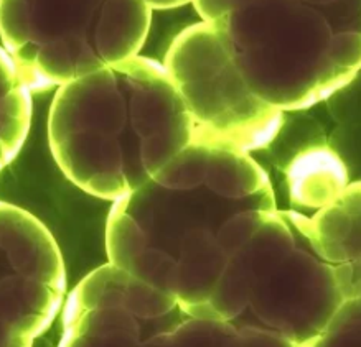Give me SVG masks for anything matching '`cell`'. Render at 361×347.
I'll list each match as a JSON object with an SVG mask.
<instances>
[{"mask_svg":"<svg viewBox=\"0 0 361 347\" xmlns=\"http://www.w3.org/2000/svg\"><path fill=\"white\" fill-rule=\"evenodd\" d=\"M106 0H0V38L32 92L106 66L94 33Z\"/></svg>","mask_w":361,"mask_h":347,"instance_id":"obj_4","label":"cell"},{"mask_svg":"<svg viewBox=\"0 0 361 347\" xmlns=\"http://www.w3.org/2000/svg\"><path fill=\"white\" fill-rule=\"evenodd\" d=\"M239 327L233 321H213L190 317L154 332L142 347H236Z\"/></svg>","mask_w":361,"mask_h":347,"instance_id":"obj_12","label":"cell"},{"mask_svg":"<svg viewBox=\"0 0 361 347\" xmlns=\"http://www.w3.org/2000/svg\"><path fill=\"white\" fill-rule=\"evenodd\" d=\"M331 267H334L336 285L345 300L361 298V257L353 262Z\"/></svg>","mask_w":361,"mask_h":347,"instance_id":"obj_16","label":"cell"},{"mask_svg":"<svg viewBox=\"0 0 361 347\" xmlns=\"http://www.w3.org/2000/svg\"><path fill=\"white\" fill-rule=\"evenodd\" d=\"M340 203L361 222V182L350 183L341 194Z\"/></svg>","mask_w":361,"mask_h":347,"instance_id":"obj_19","label":"cell"},{"mask_svg":"<svg viewBox=\"0 0 361 347\" xmlns=\"http://www.w3.org/2000/svg\"><path fill=\"white\" fill-rule=\"evenodd\" d=\"M192 4L203 22L226 27V20L233 8V0H192Z\"/></svg>","mask_w":361,"mask_h":347,"instance_id":"obj_18","label":"cell"},{"mask_svg":"<svg viewBox=\"0 0 361 347\" xmlns=\"http://www.w3.org/2000/svg\"><path fill=\"white\" fill-rule=\"evenodd\" d=\"M236 347H309L297 344L287 339L279 332L267 329L262 326H243L239 327Z\"/></svg>","mask_w":361,"mask_h":347,"instance_id":"obj_14","label":"cell"},{"mask_svg":"<svg viewBox=\"0 0 361 347\" xmlns=\"http://www.w3.org/2000/svg\"><path fill=\"white\" fill-rule=\"evenodd\" d=\"M294 231L310 244L315 255L329 265L353 262L361 257V222L340 201L307 217L287 211Z\"/></svg>","mask_w":361,"mask_h":347,"instance_id":"obj_7","label":"cell"},{"mask_svg":"<svg viewBox=\"0 0 361 347\" xmlns=\"http://www.w3.org/2000/svg\"><path fill=\"white\" fill-rule=\"evenodd\" d=\"M343 303L334 267L295 247L252 283L247 310L262 327L310 346L329 329Z\"/></svg>","mask_w":361,"mask_h":347,"instance_id":"obj_6","label":"cell"},{"mask_svg":"<svg viewBox=\"0 0 361 347\" xmlns=\"http://www.w3.org/2000/svg\"><path fill=\"white\" fill-rule=\"evenodd\" d=\"M30 122L32 91L6 48L0 46V171L22 150Z\"/></svg>","mask_w":361,"mask_h":347,"instance_id":"obj_10","label":"cell"},{"mask_svg":"<svg viewBox=\"0 0 361 347\" xmlns=\"http://www.w3.org/2000/svg\"><path fill=\"white\" fill-rule=\"evenodd\" d=\"M302 4H305V6H322V7H326V6H331V4L338 2V0H300Z\"/></svg>","mask_w":361,"mask_h":347,"instance_id":"obj_20","label":"cell"},{"mask_svg":"<svg viewBox=\"0 0 361 347\" xmlns=\"http://www.w3.org/2000/svg\"><path fill=\"white\" fill-rule=\"evenodd\" d=\"M183 316L173 296L106 263L68 295L58 347H142Z\"/></svg>","mask_w":361,"mask_h":347,"instance_id":"obj_5","label":"cell"},{"mask_svg":"<svg viewBox=\"0 0 361 347\" xmlns=\"http://www.w3.org/2000/svg\"><path fill=\"white\" fill-rule=\"evenodd\" d=\"M192 119L197 139L251 151L269 145L284 115L255 94L239 70L226 28L202 22L175 37L164 61Z\"/></svg>","mask_w":361,"mask_h":347,"instance_id":"obj_3","label":"cell"},{"mask_svg":"<svg viewBox=\"0 0 361 347\" xmlns=\"http://www.w3.org/2000/svg\"><path fill=\"white\" fill-rule=\"evenodd\" d=\"M193 140L197 125L167 68L140 55L58 87L48 115V141L65 177L112 203Z\"/></svg>","mask_w":361,"mask_h":347,"instance_id":"obj_1","label":"cell"},{"mask_svg":"<svg viewBox=\"0 0 361 347\" xmlns=\"http://www.w3.org/2000/svg\"><path fill=\"white\" fill-rule=\"evenodd\" d=\"M152 7L145 0H106L94 30V48L104 65L139 55L147 40Z\"/></svg>","mask_w":361,"mask_h":347,"instance_id":"obj_9","label":"cell"},{"mask_svg":"<svg viewBox=\"0 0 361 347\" xmlns=\"http://www.w3.org/2000/svg\"><path fill=\"white\" fill-rule=\"evenodd\" d=\"M224 28L247 84L276 109H304L348 84L325 61L334 30L300 0H233Z\"/></svg>","mask_w":361,"mask_h":347,"instance_id":"obj_2","label":"cell"},{"mask_svg":"<svg viewBox=\"0 0 361 347\" xmlns=\"http://www.w3.org/2000/svg\"><path fill=\"white\" fill-rule=\"evenodd\" d=\"M331 6H335V23L338 25L336 32L361 33V0H338Z\"/></svg>","mask_w":361,"mask_h":347,"instance_id":"obj_17","label":"cell"},{"mask_svg":"<svg viewBox=\"0 0 361 347\" xmlns=\"http://www.w3.org/2000/svg\"><path fill=\"white\" fill-rule=\"evenodd\" d=\"M325 61L336 75L351 81L361 70V33L336 32L331 35Z\"/></svg>","mask_w":361,"mask_h":347,"instance_id":"obj_13","label":"cell"},{"mask_svg":"<svg viewBox=\"0 0 361 347\" xmlns=\"http://www.w3.org/2000/svg\"><path fill=\"white\" fill-rule=\"evenodd\" d=\"M207 187L229 199H272L269 177L250 151L212 146Z\"/></svg>","mask_w":361,"mask_h":347,"instance_id":"obj_11","label":"cell"},{"mask_svg":"<svg viewBox=\"0 0 361 347\" xmlns=\"http://www.w3.org/2000/svg\"><path fill=\"white\" fill-rule=\"evenodd\" d=\"M290 201L295 206L324 209L340 201L348 188V170L330 149L302 151L287 168Z\"/></svg>","mask_w":361,"mask_h":347,"instance_id":"obj_8","label":"cell"},{"mask_svg":"<svg viewBox=\"0 0 361 347\" xmlns=\"http://www.w3.org/2000/svg\"><path fill=\"white\" fill-rule=\"evenodd\" d=\"M309 347H361L360 324H330Z\"/></svg>","mask_w":361,"mask_h":347,"instance_id":"obj_15","label":"cell"}]
</instances>
